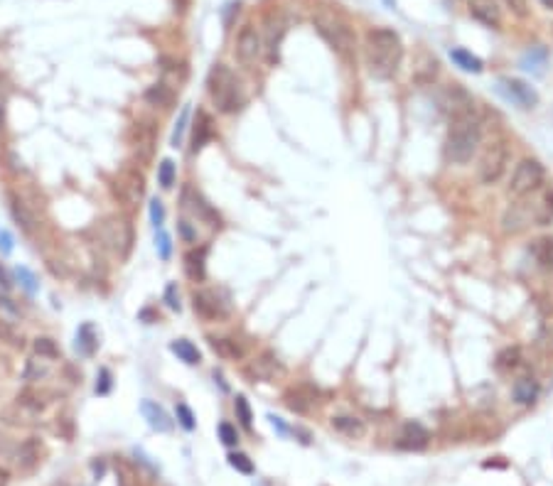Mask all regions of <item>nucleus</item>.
Returning <instances> with one entry per match:
<instances>
[{"instance_id": "1", "label": "nucleus", "mask_w": 553, "mask_h": 486, "mask_svg": "<svg viewBox=\"0 0 553 486\" xmlns=\"http://www.w3.org/2000/svg\"><path fill=\"white\" fill-rule=\"evenodd\" d=\"M364 57L371 76L376 79H391L396 74L403 60V42L396 30L391 27H374L367 33L364 42Z\"/></svg>"}, {"instance_id": "2", "label": "nucleus", "mask_w": 553, "mask_h": 486, "mask_svg": "<svg viewBox=\"0 0 553 486\" xmlns=\"http://www.w3.org/2000/svg\"><path fill=\"white\" fill-rule=\"evenodd\" d=\"M480 141H482V128L480 118L475 116V108L467 106L462 111L450 114V128L445 138V157L453 165H467L477 155Z\"/></svg>"}, {"instance_id": "3", "label": "nucleus", "mask_w": 553, "mask_h": 486, "mask_svg": "<svg viewBox=\"0 0 553 486\" xmlns=\"http://www.w3.org/2000/svg\"><path fill=\"white\" fill-rule=\"evenodd\" d=\"M315 30L320 33V37L340 54L344 62H354L357 57V37H354L352 27L342 20L337 12L332 10H317L313 15Z\"/></svg>"}, {"instance_id": "4", "label": "nucleus", "mask_w": 553, "mask_h": 486, "mask_svg": "<svg viewBox=\"0 0 553 486\" xmlns=\"http://www.w3.org/2000/svg\"><path fill=\"white\" fill-rule=\"evenodd\" d=\"M207 91L212 96L219 114H236L244 106V93L234 71L227 64H214L207 74Z\"/></svg>"}, {"instance_id": "5", "label": "nucleus", "mask_w": 553, "mask_h": 486, "mask_svg": "<svg viewBox=\"0 0 553 486\" xmlns=\"http://www.w3.org/2000/svg\"><path fill=\"white\" fill-rule=\"evenodd\" d=\"M543 179H546V170H543L541 162L526 157L511 172L507 195H509V199H524V197L534 195L536 189L543 187Z\"/></svg>"}, {"instance_id": "6", "label": "nucleus", "mask_w": 553, "mask_h": 486, "mask_svg": "<svg viewBox=\"0 0 553 486\" xmlns=\"http://www.w3.org/2000/svg\"><path fill=\"white\" fill-rule=\"evenodd\" d=\"M507 165H509V147L504 141H492L484 152L480 155L477 165V177L482 184H494L502 179V174L507 172Z\"/></svg>"}, {"instance_id": "7", "label": "nucleus", "mask_w": 553, "mask_h": 486, "mask_svg": "<svg viewBox=\"0 0 553 486\" xmlns=\"http://www.w3.org/2000/svg\"><path fill=\"white\" fill-rule=\"evenodd\" d=\"M263 49L266 47H263V37H261L258 30L254 25L241 27L239 35H236V60H239V64L251 69L261 60Z\"/></svg>"}, {"instance_id": "8", "label": "nucleus", "mask_w": 553, "mask_h": 486, "mask_svg": "<svg viewBox=\"0 0 553 486\" xmlns=\"http://www.w3.org/2000/svg\"><path fill=\"white\" fill-rule=\"evenodd\" d=\"M497 91L502 93L509 103H514V106H519V108H526V111L538 103L536 89L529 87L526 81L514 79V76H502V79L497 81Z\"/></svg>"}, {"instance_id": "9", "label": "nucleus", "mask_w": 553, "mask_h": 486, "mask_svg": "<svg viewBox=\"0 0 553 486\" xmlns=\"http://www.w3.org/2000/svg\"><path fill=\"white\" fill-rule=\"evenodd\" d=\"M192 307L207 322H219V319L229 317V307L227 303H222V297L212 290H197L192 295Z\"/></svg>"}, {"instance_id": "10", "label": "nucleus", "mask_w": 553, "mask_h": 486, "mask_svg": "<svg viewBox=\"0 0 553 486\" xmlns=\"http://www.w3.org/2000/svg\"><path fill=\"white\" fill-rule=\"evenodd\" d=\"M103 238H106V243H109L116 253L128 255L130 243H133V228L123 219H109V222L103 224Z\"/></svg>"}, {"instance_id": "11", "label": "nucleus", "mask_w": 553, "mask_h": 486, "mask_svg": "<svg viewBox=\"0 0 553 486\" xmlns=\"http://www.w3.org/2000/svg\"><path fill=\"white\" fill-rule=\"evenodd\" d=\"M283 363L273 357L271 351H263L261 357H256L254 361L246 366V376L251 381H276L278 376H283Z\"/></svg>"}, {"instance_id": "12", "label": "nucleus", "mask_w": 553, "mask_h": 486, "mask_svg": "<svg viewBox=\"0 0 553 486\" xmlns=\"http://www.w3.org/2000/svg\"><path fill=\"white\" fill-rule=\"evenodd\" d=\"M428 442H430V432L425 430L421 422L408 420V422H403L401 432H398L396 447L408 449V452H421V449L428 447Z\"/></svg>"}, {"instance_id": "13", "label": "nucleus", "mask_w": 553, "mask_h": 486, "mask_svg": "<svg viewBox=\"0 0 553 486\" xmlns=\"http://www.w3.org/2000/svg\"><path fill=\"white\" fill-rule=\"evenodd\" d=\"M534 201L532 204H526V209H529V214H532V224H536V226H546V224L553 222V189H536L534 192Z\"/></svg>"}, {"instance_id": "14", "label": "nucleus", "mask_w": 553, "mask_h": 486, "mask_svg": "<svg viewBox=\"0 0 553 486\" xmlns=\"http://www.w3.org/2000/svg\"><path fill=\"white\" fill-rule=\"evenodd\" d=\"M283 398H286V405L290 411L305 415V413H310L317 405V390L310 388V386H293V388L286 390Z\"/></svg>"}, {"instance_id": "15", "label": "nucleus", "mask_w": 553, "mask_h": 486, "mask_svg": "<svg viewBox=\"0 0 553 486\" xmlns=\"http://www.w3.org/2000/svg\"><path fill=\"white\" fill-rule=\"evenodd\" d=\"M40 457H42V440L40 438L22 440L15 449V467L20 471H33L40 465Z\"/></svg>"}, {"instance_id": "16", "label": "nucleus", "mask_w": 553, "mask_h": 486, "mask_svg": "<svg viewBox=\"0 0 553 486\" xmlns=\"http://www.w3.org/2000/svg\"><path fill=\"white\" fill-rule=\"evenodd\" d=\"M214 138V123H212V116L207 114V111H197V118L195 125H192V141H190V152L197 155L207 143Z\"/></svg>"}, {"instance_id": "17", "label": "nucleus", "mask_w": 553, "mask_h": 486, "mask_svg": "<svg viewBox=\"0 0 553 486\" xmlns=\"http://www.w3.org/2000/svg\"><path fill=\"white\" fill-rule=\"evenodd\" d=\"M470 15L487 27H502V8L494 0H470Z\"/></svg>"}, {"instance_id": "18", "label": "nucleus", "mask_w": 553, "mask_h": 486, "mask_svg": "<svg viewBox=\"0 0 553 486\" xmlns=\"http://www.w3.org/2000/svg\"><path fill=\"white\" fill-rule=\"evenodd\" d=\"M141 413L143 417L148 420V425L157 432H173L175 420H170L168 411H165L163 405H157L155 400H143L141 403Z\"/></svg>"}, {"instance_id": "19", "label": "nucleus", "mask_w": 553, "mask_h": 486, "mask_svg": "<svg viewBox=\"0 0 553 486\" xmlns=\"http://www.w3.org/2000/svg\"><path fill=\"white\" fill-rule=\"evenodd\" d=\"M538 393H541V386H538V381L534 376L516 378L514 386H511V398L519 405H532L538 398Z\"/></svg>"}, {"instance_id": "20", "label": "nucleus", "mask_w": 553, "mask_h": 486, "mask_svg": "<svg viewBox=\"0 0 553 486\" xmlns=\"http://www.w3.org/2000/svg\"><path fill=\"white\" fill-rule=\"evenodd\" d=\"M184 273L195 282L207 280V246L192 249L190 253L184 255Z\"/></svg>"}, {"instance_id": "21", "label": "nucleus", "mask_w": 553, "mask_h": 486, "mask_svg": "<svg viewBox=\"0 0 553 486\" xmlns=\"http://www.w3.org/2000/svg\"><path fill=\"white\" fill-rule=\"evenodd\" d=\"M8 206H10L12 222H15L25 233H33L35 216H33V211L28 209V204H25V201H22L17 195H12V192H10V195H8Z\"/></svg>"}, {"instance_id": "22", "label": "nucleus", "mask_w": 553, "mask_h": 486, "mask_svg": "<svg viewBox=\"0 0 553 486\" xmlns=\"http://www.w3.org/2000/svg\"><path fill=\"white\" fill-rule=\"evenodd\" d=\"M143 98H146V103H150V106L168 111V108H173V103H175V91L165 84V81H157V84H152V87L146 89Z\"/></svg>"}, {"instance_id": "23", "label": "nucleus", "mask_w": 553, "mask_h": 486, "mask_svg": "<svg viewBox=\"0 0 553 486\" xmlns=\"http://www.w3.org/2000/svg\"><path fill=\"white\" fill-rule=\"evenodd\" d=\"M332 427H335L337 432H342L344 438H352V440H359L367 435V425H364L359 417H352V415L332 417Z\"/></svg>"}, {"instance_id": "24", "label": "nucleus", "mask_w": 553, "mask_h": 486, "mask_svg": "<svg viewBox=\"0 0 553 486\" xmlns=\"http://www.w3.org/2000/svg\"><path fill=\"white\" fill-rule=\"evenodd\" d=\"M98 346V336L96 330H94L91 322H84L76 332V351L82 354V357H94V351Z\"/></svg>"}, {"instance_id": "25", "label": "nucleus", "mask_w": 553, "mask_h": 486, "mask_svg": "<svg viewBox=\"0 0 553 486\" xmlns=\"http://www.w3.org/2000/svg\"><path fill=\"white\" fill-rule=\"evenodd\" d=\"M532 255L543 270H553V236H543L536 238L532 243Z\"/></svg>"}, {"instance_id": "26", "label": "nucleus", "mask_w": 553, "mask_h": 486, "mask_svg": "<svg viewBox=\"0 0 553 486\" xmlns=\"http://www.w3.org/2000/svg\"><path fill=\"white\" fill-rule=\"evenodd\" d=\"M450 60L455 62V66H460L462 71H470V74H480V71L484 69V62L462 47L450 49Z\"/></svg>"}, {"instance_id": "27", "label": "nucleus", "mask_w": 553, "mask_h": 486, "mask_svg": "<svg viewBox=\"0 0 553 486\" xmlns=\"http://www.w3.org/2000/svg\"><path fill=\"white\" fill-rule=\"evenodd\" d=\"M548 62V49L546 47H532L521 57V69L532 71V74H543V66Z\"/></svg>"}, {"instance_id": "28", "label": "nucleus", "mask_w": 553, "mask_h": 486, "mask_svg": "<svg viewBox=\"0 0 553 486\" xmlns=\"http://www.w3.org/2000/svg\"><path fill=\"white\" fill-rule=\"evenodd\" d=\"M170 351H173L175 357L179 359V361H184L187 366H197V363L202 361V354H200V349H197L192 341H187V339H177V341H173L170 344Z\"/></svg>"}, {"instance_id": "29", "label": "nucleus", "mask_w": 553, "mask_h": 486, "mask_svg": "<svg viewBox=\"0 0 553 486\" xmlns=\"http://www.w3.org/2000/svg\"><path fill=\"white\" fill-rule=\"evenodd\" d=\"M152 145H155V130L146 123H136V150L141 152L143 160L152 157Z\"/></svg>"}, {"instance_id": "30", "label": "nucleus", "mask_w": 553, "mask_h": 486, "mask_svg": "<svg viewBox=\"0 0 553 486\" xmlns=\"http://www.w3.org/2000/svg\"><path fill=\"white\" fill-rule=\"evenodd\" d=\"M519 363H521V349H519V346H507V349L499 351L497 359H494V368H497V371H502V373L514 371Z\"/></svg>"}, {"instance_id": "31", "label": "nucleus", "mask_w": 553, "mask_h": 486, "mask_svg": "<svg viewBox=\"0 0 553 486\" xmlns=\"http://www.w3.org/2000/svg\"><path fill=\"white\" fill-rule=\"evenodd\" d=\"M192 209H195V214L200 216L202 222H207L209 226H222V216L217 214V211L209 206V201L204 199V197H200V195H195V204H192Z\"/></svg>"}, {"instance_id": "32", "label": "nucleus", "mask_w": 553, "mask_h": 486, "mask_svg": "<svg viewBox=\"0 0 553 486\" xmlns=\"http://www.w3.org/2000/svg\"><path fill=\"white\" fill-rule=\"evenodd\" d=\"M209 344H212V349L224 359H241V357H244L241 346L236 344V341H231V339H214V336H212V339H209Z\"/></svg>"}, {"instance_id": "33", "label": "nucleus", "mask_w": 553, "mask_h": 486, "mask_svg": "<svg viewBox=\"0 0 553 486\" xmlns=\"http://www.w3.org/2000/svg\"><path fill=\"white\" fill-rule=\"evenodd\" d=\"M234 411H236V420H239L246 430H251V425H254V413H251V405H249V400H246V395H236Z\"/></svg>"}, {"instance_id": "34", "label": "nucleus", "mask_w": 553, "mask_h": 486, "mask_svg": "<svg viewBox=\"0 0 553 486\" xmlns=\"http://www.w3.org/2000/svg\"><path fill=\"white\" fill-rule=\"evenodd\" d=\"M35 354L42 359H60V346L55 344V339H49V336H37L35 339Z\"/></svg>"}, {"instance_id": "35", "label": "nucleus", "mask_w": 553, "mask_h": 486, "mask_svg": "<svg viewBox=\"0 0 553 486\" xmlns=\"http://www.w3.org/2000/svg\"><path fill=\"white\" fill-rule=\"evenodd\" d=\"M175 177H177V170H175V162L173 160H163L157 165V182L163 189H173Z\"/></svg>"}, {"instance_id": "36", "label": "nucleus", "mask_w": 553, "mask_h": 486, "mask_svg": "<svg viewBox=\"0 0 553 486\" xmlns=\"http://www.w3.org/2000/svg\"><path fill=\"white\" fill-rule=\"evenodd\" d=\"M187 123H190V106H184L182 111H179V118H177V123H175L173 138H170V145H173V147L182 145V138H184V130H187Z\"/></svg>"}, {"instance_id": "37", "label": "nucleus", "mask_w": 553, "mask_h": 486, "mask_svg": "<svg viewBox=\"0 0 553 486\" xmlns=\"http://www.w3.org/2000/svg\"><path fill=\"white\" fill-rule=\"evenodd\" d=\"M155 246L163 260H168L173 255V238H170V233L165 228H155Z\"/></svg>"}, {"instance_id": "38", "label": "nucleus", "mask_w": 553, "mask_h": 486, "mask_svg": "<svg viewBox=\"0 0 553 486\" xmlns=\"http://www.w3.org/2000/svg\"><path fill=\"white\" fill-rule=\"evenodd\" d=\"M175 415H177V422L187 432H192L197 427V417H195V413H192V408L187 403H177V411H175Z\"/></svg>"}, {"instance_id": "39", "label": "nucleus", "mask_w": 553, "mask_h": 486, "mask_svg": "<svg viewBox=\"0 0 553 486\" xmlns=\"http://www.w3.org/2000/svg\"><path fill=\"white\" fill-rule=\"evenodd\" d=\"M111 388H114V373L111 368L101 366L96 373V395H109Z\"/></svg>"}, {"instance_id": "40", "label": "nucleus", "mask_w": 553, "mask_h": 486, "mask_svg": "<svg viewBox=\"0 0 553 486\" xmlns=\"http://www.w3.org/2000/svg\"><path fill=\"white\" fill-rule=\"evenodd\" d=\"M229 465H231L236 471H241V474H254V462H251L249 454H244V452L229 454Z\"/></svg>"}, {"instance_id": "41", "label": "nucleus", "mask_w": 553, "mask_h": 486, "mask_svg": "<svg viewBox=\"0 0 553 486\" xmlns=\"http://www.w3.org/2000/svg\"><path fill=\"white\" fill-rule=\"evenodd\" d=\"M219 440L227 447H236L239 444V432H236V427L231 422H219Z\"/></svg>"}, {"instance_id": "42", "label": "nucleus", "mask_w": 553, "mask_h": 486, "mask_svg": "<svg viewBox=\"0 0 553 486\" xmlns=\"http://www.w3.org/2000/svg\"><path fill=\"white\" fill-rule=\"evenodd\" d=\"M150 222H152V226H155V228H163V224H165V206H163V201H160V199H152L150 201Z\"/></svg>"}, {"instance_id": "43", "label": "nucleus", "mask_w": 553, "mask_h": 486, "mask_svg": "<svg viewBox=\"0 0 553 486\" xmlns=\"http://www.w3.org/2000/svg\"><path fill=\"white\" fill-rule=\"evenodd\" d=\"M538 346L543 351H553V322H546L538 332Z\"/></svg>"}, {"instance_id": "44", "label": "nucleus", "mask_w": 553, "mask_h": 486, "mask_svg": "<svg viewBox=\"0 0 553 486\" xmlns=\"http://www.w3.org/2000/svg\"><path fill=\"white\" fill-rule=\"evenodd\" d=\"M17 278H20V285L25 287L30 295H35V292H37V280H35V276L30 273L28 268H17Z\"/></svg>"}, {"instance_id": "45", "label": "nucleus", "mask_w": 553, "mask_h": 486, "mask_svg": "<svg viewBox=\"0 0 553 486\" xmlns=\"http://www.w3.org/2000/svg\"><path fill=\"white\" fill-rule=\"evenodd\" d=\"M165 305H168L170 309H175V312H179V307H182V305H179V290H177V285H175V282H170L168 287H165Z\"/></svg>"}, {"instance_id": "46", "label": "nucleus", "mask_w": 553, "mask_h": 486, "mask_svg": "<svg viewBox=\"0 0 553 486\" xmlns=\"http://www.w3.org/2000/svg\"><path fill=\"white\" fill-rule=\"evenodd\" d=\"M0 339L10 341L12 346H20V349H22V336H17V332L12 330L8 322H0Z\"/></svg>"}, {"instance_id": "47", "label": "nucleus", "mask_w": 553, "mask_h": 486, "mask_svg": "<svg viewBox=\"0 0 553 486\" xmlns=\"http://www.w3.org/2000/svg\"><path fill=\"white\" fill-rule=\"evenodd\" d=\"M47 376V366H40V361H30L25 368V381H40Z\"/></svg>"}, {"instance_id": "48", "label": "nucleus", "mask_w": 553, "mask_h": 486, "mask_svg": "<svg viewBox=\"0 0 553 486\" xmlns=\"http://www.w3.org/2000/svg\"><path fill=\"white\" fill-rule=\"evenodd\" d=\"M234 15H239V3H227V6H224V10H222L224 25H227V27H231Z\"/></svg>"}, {"instance_id": "49", "label": "nucleus", "mask_w": 553, "mask_h": 486, "mask_svg": "<svg viewBox=\"0 0 553 486\" xmlns=\"http://www.w3.org/2000/svg\"><path fill=\"white\" fill-rule=\"evenodd\" d=\"M177 228H179V236H182L187 243H195V241H197V233L192 231L190 222H179V224H177Z\"/></svg>"}, {"instance_id": "50", "label": "nucleus", "mask_w": 553, "mask_h": 486, "mask_svg": "<svg viewBox=\"0 0 553 486\" xmlns=\"http://www.w3.org/2000/svg\"><path fill=\"white\" fill-rule=\"evenodd\" d=\"M0 287H3V290H12V278H10V270H8L3 263H0Z\"/></svg>"}, {"instance_id": "51", "label": "nucleus", "mask_w": 553, "mask_h": 486, "mask_svg": "<svg viewBox=\"0 0 553 486\" xmlns=\"http://www.w3.org/2000/svg\"><path fill=\"white\" fill-rule=\"evenodd\" d=\"M504 3L516 12V15H526V12H529V10H526V8H529V6H526V0H504Z\"/></svg>"}, {"instance_id": "52", "label": "nucleus", "mask_w": 553, "mask_h": 486, "mask_svg": "<svg viewBox=\"0 0 553 486\" xmlns=\"http://www.w3.org/2000/svg\"><path fill=\"white\" fill-rule=\"evenodd\" d=\"M0 251L3 253H10L12 251V236L8 231H0Z\"/></svg>"}, {"instance_id": "53", "label": "nucleus", "mask_w": 553, "mask_h": 486, "mask_svg": "<svg viewBox=\"0 0 553 486\" xmlns=\"http://www.w3.org/2000/svg\"><path fill=\"white\" fill-rule=\"evenodd\" d=\"M268 420H271V425L276 427V430L281 432V435H288V427L283 425V420H281V417H273V415H271V417H268Z\"/></svg>"}, {"instance_id": "54", "label": "nucleus", "mask_w": 553, "mask_h": 486, "mask_svg": "<svg viewBox=\"0 0 553 486\" xmlns=\"http://www.w3.org/2000/svg\"><path fill=\"white\" fill-rule=\"evenodd\" d=\"M10 484V471L6 467H0V486H8Z\"/></svg>"}, {"instance_id": "55", "label": "nucleus", "mask_w": 553, "mask_h": 486, "mask_svg": "<svg viewBox=\"0 0 553 486\" xmlns=\"http://www.w3.org/2000/svg\"><path fill=\"white\" fill-rule=\"evenodd\" d=\"M192 0H175V8H177V10H184V8L190 6Z\"/></svg>"}, {"instance_id": "56", "label": "nucleus", "mask_w": 553, "mask_h": 486, "mask_svg": "<svg viewBox=\"0 0 553 486\" xmlns=\"http://www.w3.org/2000/svg\"><path fill=\"white\" fill-rule=\"evenodd\" d=\"M543 8H548V10H553V0H541Z\"/></svg>"}, {"instance_id": "57", "label": "nucleus", "mask_w": 553, "mask_h": 486, "mask_svg": "<svg viewBox=\"0 0 553 486\" xmlns=\"http://www.w3.org/2000/svg\"><path fill=\"white\" fill-rule=\"evenodd\" d=\"M0 125H3V106H0Z\"/></svg>"}, {"instance_id": "58", "label": "nucleus", "mask_w": 553, "mask_h": 486, "mask_svg": "<svg viewBox=\"0 0 553 486\" xmlns=\"http://www.w3.org/2000/svg\"><path fill=\"white\" fill-rule=\"evenodd\" d=\"M55 486H71V484H67V481H60V484H55Z\"/></svg>"}]
</instances>
